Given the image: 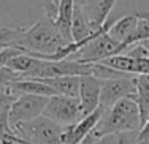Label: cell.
I'll return each instance as SVG.
<instances>
[{"mask_svg":"<svg viewBox=\"0 0 149 144\" xmlns=\"http://www.w3.org/2000/svg\"><path fill=\"white\" fill-rule=\"evenodd\" d=\"M68 44L72 43L62 37L54 24V19L45 15L24 30L16 43V48H22L24 54L27 55L41 59L67 48Z\"/></svg>","mask_w":149,"mask_h":144,"instance_id":"1","label":"cell"},{"mask_svg":"<svg viewBox=\"0 0 149 144\" xmlns=\"http://www.w3.org/2000/svg\"><path fill=\"white\" fill-rule=\"evenodd\" d=\"M141 130L140 111L132 98H124L118 101L111 109L105 111L102 120L95 127L98 136L105 135H118L120 132H133Z\"/></svg>","mask_w":149,"mask_h":144,"instance_id":"2","label":"cell"},{"mask_svg":"<svg viewBox=\"0 0 149 144\" xmlns=\"http://www.w3.org/2000/svg\"><path fill=\"white\" fill-rule=\"evenodd\" d=\"M13 132L27 144H62L63 127L51 119L40 116L35 120L17 124Z\"/></svg>","mask_w":149,"mask_h":144,"instance_id":"3","label":"cell"},{"mask_svg":"<svg viewBox=\"0 0 149 144\" xmlns=\"http://www.w3.org/2000/svg\"><path fill=\"white\" fill-rule=\"evenodd\" d=\"M124 52H125V48L116 40H113L108 32H100L92 40H89V43L74 55L73 60L83 62V64H98L100 60L124 54Z\"/></svg>","mask_w":149,"mask_h":144,"instance_id":"4","label":"cell"},{"mask_svg":"<svg viewBox=\"0 0 149 144\" xmlns=\"http://www.w3.org/2000/svg\"><path fill=\"white\" fill-rule=\"evenodd\" d=\"M43 116L51 119L56 124L62 125V127H68V125L76 124L83 119L79 98L65 97V95L51 97L43 111Z\"/></svg>","mask_w":149,"mask_h":144,"instance_id":"5","label":"cell"},{"mask_svg":"<svg viewBox=\"0 0 149 144\" xmlns=\"http://www.w3.org/2000/svg\"><path fill=\"white\" fill-rule=\"evenodd\" d=\"M100 103L98 108L108 111L114 106L118 101L124 98H135L136 93V76L132 78H116V79H100Z\"/></svg>","mask_w":149,"mask_h":144,"instance_id":"6","label":"cell"},{"mask_svg":"<svg viewBox=\"0 0 149 144\" xmlns=\"http://www.w3.org/2000/svg\"><path fill=\"white\" fill-rule=\"evenodd\" d=\"M51 97H38V95H21L17 97L10 106L8 119L11 130L17 124L35 120L37 117L43 116V111Z\"/></svg>","mask_w":149,"mask_h":144,"instance_id":"7","label":"cell"},{"mask_svg":"<svg viewBox=\"0 0 149 144\" xmlns=\"http://www.w3.org/2000/svg\"><path fill=\"white\" fill-rule=\"evenodd\" d=\"M103 112L105 111L102 108H97L92 114L83 117L79 122H76L73 125H68V127H63L62 136H60L62 144H79L98 125V122L102 120Z\"/></svg>","mask_w":149,"mask_h":144,"instance_id":"8","label":"cell"},{"mask_svg":"<svg viewBox=\"0 0 149 144\" xmlns=\"http://www.w3.org/2000/svg\"><path fill=\"white\" fill-rule=\"evenodd\" d=\"M100 90H102V81L95 78L94 75H87L79 78V95H78V98H79V103H81L83 117L92 114L98 108Z\"/></svg>","mask_w":149,"mask_h":144,"instance_id":"9","label":"cell"},{"mask_svg":"<svg viewBox=\"0 0 149 144\" xmlns=\"http://www.w3.org/2000/svg\"><path fill=\"white\" fill-rule=\"evenodd\" d=\"M118 0H87L83 6L84 15L87 16L92 29L95 32H108L109 27L106 26V21L113 13Z\"/></svg>","mask_w":149,"mask_h":144,"instance_id":"10","label":"cell"},{"mask_svg":"<svg viewBox=\"0 0 149 144\" xmlns=\"http://www.w3.org/2000/svg\"><path fill=\"white\" fill-rule=\"evenodd\" d=\"M141 17H149L148 13H129V15H124L120 17H116L113 22H108L109 24V29H108V35L116 40L118 43H120L127 51V40L132 37V33L135 32L138 26V21Z\"/></svg>","mask_w":149,"mask_h":144,"instance_id":"11","label":"cell"},{"mask_svg":"<svg viewBox=\"0 0 149 144\" xmlns=\"http://www.w3.org/2000/svg\"><path fill=\"white\" fill-rule=\"evenodd\" d=\"M49 86L56 92V95H65L78 98L79 95V76H57V78L37 79Z\"/></svg>","mask_w":149,"mask_h":144,"instance_id":"12","label":"cell"},{"mask_svg":"<svg viewBox=\"0 0 149 144\" xmlns=\"http://www.w3.org/2000/svg\"><path fill=\"white\" fill-rule=\"evenodd\" d=\"M73 10H74V2L73 0H60V5L57 8V16L54 19L56 27L62 37L68 43H73L72 40V22H73Z\"/></svg>","mask_w":149,"mask_h":144,"instance_id":"13","label":"cell"},{"mask_svg":"<svg viewBox=\"0 0 149 144\" xmlns=\"http://www.w3.org/2000/svg\"><path fill=\"white\" fill-rule=\"evenodd\" d=\"M133 100L140 111L141 127H143L149 119V75L136 76V93Z\"/></svg>","mask_w":149,"mask_h":144,"instance_id":"14","label":"cell"},{"mask_svg":"<svg viewBox=\"0 0 149 144\" xmlns=\"http://www.w3.org/2000/svg\"><path fill=\"white\" fill-rule=\"evenodd\" d=\"M26 29H11V27H2L0 29V51L5 48H16L19 37Z\"/></svg>","mask_w":149,"mask_h":144,"instance_id":"15","label":"cell"},{"mask_svg":"<svg viewBox=\"0 0 149 144\" xmlns=\"http://www.w3.org/2000/svg\"><path fill=\"white\" fill-rule=\"evenodd\" d=\"M15 10H17L16 5H15V0H0V29H2V27H11L6 15H10V13L15 11Z\"/></svg>","mask_w":149,"mask_h":144,"instance_id":"16","label":"cell"},{"mask_svg":"<svg viewBox=\"0 0 149 144\" xmlns=\"http://www.w3.org/2000/svg\"><path fill=\"white\" fill-rule=\"evenodd\" d=\"M22 79V76L17 75V73L11 71L10 68H0V90H3L5 92L6 87L10 86L11 82H15V81H21Z\"/></svg>","mask_w":149,"mask_h":144,"instance_id":"17","label":"cell"},{"mask_svg":"<svg viewBox=\"0 0 149 144\" xmlns=\"http://www.w3.org/2000/svg\"><path fill=\"white\" fill-rule=\"evenodd\" d=\"M24 54L22 48H5L0 51V68H5L10 64L11 59H15L16 55Z\"/></svg>","mask_w":149,"mask_h":144,"instance_id":"18","label":"cell"},{"mask_svg":"<svg viewBox=\"0 0 149 144\" xmlns=\"http://www.w3.org/2000/svg\"><path fill=\"white\" fill-rule=\"evenodd\" d=\"M138 133H140V130L120 132L116 135V144H138Z\"/></svg>","mask_w":149,"mask_h":144,"instance_id":"19","label":"cell"},{"mask_svg":"<svg viewBox=\"0 0 149 144\" xmlns=\"http://www.w3.org/2000/svg\"><path fill=\"white\" fill-rule=\"evenodd\" d=\"M127 6H132L130 13H148L149 15V0H129Z\"/></svg>","mask_w":149,"mask_h":144,"instance_id":"20","label":"cell"},{"mask_svg":"<svg viewBox=\"0 0 149 144\" xmlns=\"http://www.w3.org/2000/svg\"><path fill=\"white\" fill-rule=\"evenodd\" d=\"M15 100H16V97H13V95H10V93L3 92V90H0V109H3V108H10Z\"/></svg>","mask_w":149,"mask_h":144,"instance_id":"21","label":"cell"},{"mask_svg":"<svg viewBox=\"0 0 149 144\" xmlns=\"http://www.w3.org/2000/svg\"><path fill=\"white\" fill-rule=\"evenodd\" d=\"M138 144H149V119L138 133Z\"/></svg>","mask_w":149,"mask_h":144,"instance_id":"22","label":"cell"},{"mask_svg":"<svg viewBox=\"0 0 149 144\" xmlns=\"http://www.w3.org/2000/svg\"><path fill=\"white\" fill-rule=\"evenodd\" d=\"M59 5H60V0H49V8H46L45 15L49 16V17H52V19H56Z\"/></svg>","mask_w":149,"mask_h":144,"instance_id":"23","label":"cell"},{"mask_svg":"<svg viewBox=\"0 0 149 144\" xmlns=\"http://www.w3.org/2000/svg\"><path fill=\"white\" fill-rule=\"evenodd\" d=\"M0 143H2V144H26V143L22 141V139L19 138V136L16 135L15 132H13V133H8V135H5V136H3V139H2Z\"/></svg>","mask_w":149,"mask_h":144,"instance_id":"24","label":"cell"},{"mask_svg":"<svg viewBox=\"0 0 149 144\" xmlns=\"http://www.w3.org/2000/svg\"><path fill=\"white\" fill-rule=\"evenodd\" d=\"M98 138H100V136H98V133L95 132V128H94V130H92V132H91L89 135H87L86 138H84L79 144H95V143L98 141Z\"/></svg>","mask_w":149,"mask_h":144,"instance_id":"25","label":"cell"},{"mask_svg":"<svg viewBox=\"0 0 149 144\" xmlns=\"http://www.w3.org/2000/svg\"><path fill=\"white\" fill-rule=\"evenodd\" d=\"M95 144H116V135H105L100 136Z\"/></svg>","mask_w":149,"mask_h":144,"instance_id":"26","label":"cell"},{"mask_svg":"<svg viewBox=\"0 0 149 144\" xmlns=\"http://www.w3.org/2000/svg\"><path fill=\"white\" fill-rule=\"evenodd\" d=\"M73 2H74V6H81V8H83L87 3V0H73Z\"/></svg>","mask_w":149,"mask_h":144,"instance_id":"27","label":"cell"},{"mask_svg":"<svg viewBox=\"0 0 149 144\" xmlns=\"http://www.w3.org/2000/svg\"><path fill=\"white\" fill-rule=\"evenodd\" d=\"M5 135H8V133H5V132H3L2 128H0V141H2V139H3V136H5Z\"/></svg>","mask_w":149,"mask_h":144,"instance_id":"28","label":"cell"},{"mask_svg":"<svg viewBox=\"0 0 149 144\" xmlns=\"http://www.w3.org/2000/svg\"><path fill=\"white\" fill-rule=\"evenodd\" d=\"M0 144H2V143H0Z\"/></svg>","mask_w":149,"mask_h":144,"instance_id":"29","label":"cell"},{"mask_svg":"<svg viewBox=\"0 0 149 144\" xmlns=\"http://www.w3.org/2000/svg\"><path fill=\"white\" fill-rule=\"evenodd\" d=\"M26 144H27V143H26Z\"/></svg>","mask_w":149,"mask_h":144,"instance_id":"30","label":"cell"}]
</instances>
